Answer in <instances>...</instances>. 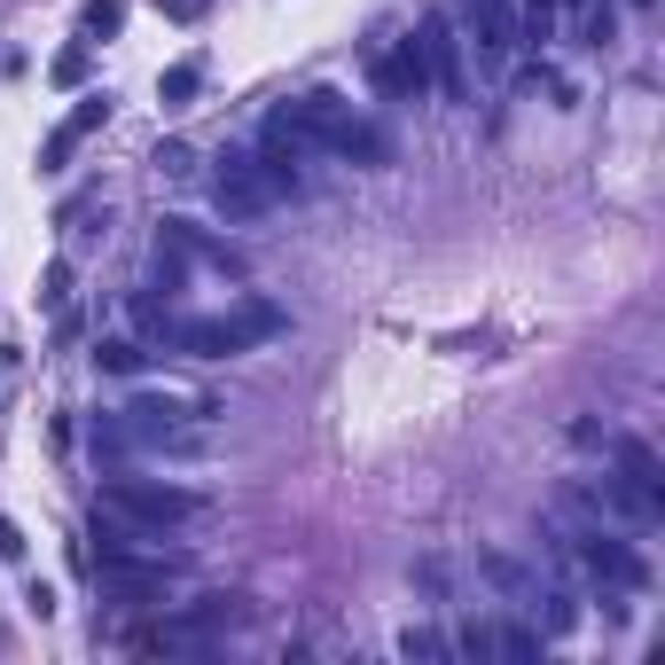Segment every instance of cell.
I'll use <instances>...</instances> for the list:
<instances>
[{
  "mask_svg": "<svg viewBox=\"0 0 665 665\" xmlns=\"http://www.w3.org/2000/svg\"><path fill=\"white\" fill-rule=\"evenodd\" d=\"M164 345L173 353H196V361H235V353H251L267 337H282L290 313L267 305V298H243V305H219V313H164Z\"/></svg>",
  "mask_w": 665,
  "mask_h": 665,
  "instance_id": "1",
  "label": "cell"
},
{
  "mask_svg": "<svg viewBox=\"0 0 665 665\" xmlns=\"http://www.w3.org/2000/svg\"><path fill=\"white\" fill-rule=\"evenodd\" d=\"M556 556H564V564H579V571L596 579V588H642V556L619 540V525L588 517L579 502H564V510H556Z\"/></svg>",
  "mask_w": 665,
  "mask_h": 665,
  "instance_id": "2",
  "label": "cell"
},
{
  "mask_svg": "<svg viewBox=\"0 0 665 665\" xmlns=\"http://www.w3.org/2000/svg\"><path fill=\"white\" fill-rule=\"evenodd\" d=\"M103 510H118L141 533H181V525H204L212 517L204 493L196 485H173V478H110L103 485Z\"/></svg>",
  "mask_w": 665,
  "mask_h": 665,
  "instance_id": "3",
  "label": "cell"
},
{
  "mask_svg": "<svg viewBox=\"0 0 665 665\" xmlns=\"http://www.w3.org/2000/svg\"><path fill=\"white\" fill-rule=\"evenodd\" d=\"M290 110H298V126L313 133V149H321V157H353V164H384V157H392V141H384V133H376L345 95H329V87L298 95Z\"/></svg>",
  "mask_w": 665,
  "mask_h": 665,
  "instance_id": "4",
  "label": "cell"
},
{
  "mask_svg": "<svg viewBox=\"0 0 665 665\" xmlns=\"http://www.w3.org/2000/svg\"><path fill=\"white\" fill-rule=\"evenodd\" d=\"M290 173H275L267 157H219V173H212V204L227 212V219H267V212H282L290 204Z\"/></svg>",
  "mask_w": 665,
  "mask_h": 665,
  "instance_id": "5",
  "label": "cell"
},
{
  "mask_svg": "<svg viewBox=\"0 0 665 665\" xmlns=\"http://www.w3.org/2000/svg\"><path fill=\"white\" fill-rule=\"evenodd\" d=\"M95 571V588L103 596H118V603H164V588L189 571L173 548H141V556H103V564H87Z\"/></svg>",
  "mask_w": 665,
  "mask_h": 665,
  "instance_id": "6",
  "label": "cell"
},
{
  "mask_svg": "<svg viewBox=\"0 0 665 665\" xmlns=\"http://www.w3.org/2000/svg\"><path fill=\"white\" fill-rule=\"evenodd\" d=\"M243 619V603H196V611H181V619H164V626H141L133 634V650H149V657H204L227 626Z\"/></svg>",
  "mask_w": 665,
  "mask_h": 665,
  "instance_id": "7",
  "label": "cell"
},
{
  "mask_svg": "<svg viewBox=\"0 0 665 665\" xmlns=\"http://www.w3.org/2000/svg\"><path fill=\"white\" fill-rule=\"evenodd\" d=\"M454 17H462V40L493 63V71H502L525 40H517V9H510V0H454Z\"/></svg>",
  "mask_w": 665,
  "mask_h": 665,
  "instance_id": "8",
  "label": "cell"
},
{
  "mask_svg": "<svg viewBox=\"0 0 665 665\" xmlns=\"http://www.w3.org/2000/svg\"><path fill=\"white\" fill-rule=\"evenodd\" d=\"M415 47H423L431 95L462 103V95H470V78H462V32H454V17H423V32H415Z\"/></svg>",
  "mask_w": 665,
  "mask_h": 665,
  "instance_id": "9",
  "label": "cell"
},
{
  "mask_svg": "<svg viewBox=\"0 0 665 665\" xmlns=\"http://www.w3.org/2000/svg\"><path fill=\"white\" fill-rule=\"evenodd\" d=\"M376 95H392V103H423L431 95V71H423V47H415V40H399L392 55H376Z\"/></svg>",
  "mask_w": 665,
  "mask_h": 665,
  "instance_id": "10",
  "label": "cell"
},
{
  "mask_svg": "<svg viewBox=\"0 0 665 665\" xmlns=\"http://www.w3.org/2000/svg\"><path fill=\"white\" fill-rule=\"evenodd\" d=\"M103 118H110V103H103V95H87V103H78V110H71V118H63V126L40 141V173H63V164L78 157V141H87Z\"/></svg>",
  "mask_w": 665,
  "mask_h": 665,
  "instance_id": "11",
  "label": "cell"
},
{
  "mask_svg": "<svg viewBox=\"0 0 665 665\" xmlns=\"http://www.w3.org/2000/svg\"><path fill=\"white\" fill-rule=\"evenodd\" d=\"M196 87H204V63H196V55H181L173 71L157 78V103H164V110H189V103H196Z\"/></svg>",
  "mask_w": 665,
  "mask_h": 665,
  "instance_id": "12",
  "label": "cell"
},
{
  "mask_svg": "<svg viewBox=\"0 0 665 665\" xmlns=\"http://www.w3.org/2000/svg\"><path fill=\"white\" fill-rule=\"evenodd\" d=\"M611 454H619V478H634V485H650V493H665V478H657V454H650L642 439H619Z\"/></svg>",
  "mask_w": 665,
  "mask_h": 665,
  "instance_id": "13",
  "label": "cell"
},
{
  "mask_svg": "<svg viewBox=\"0 0 665 665\" xmlns=\"http://www.w3.org/2000/svg\"><path fill=\"white\" fill-rule=\"evenodd\" d=\"M493 657L533 665V657H540V634H533V626H493Z\"/></svg>",
  "mask_w": 665,
  "mask_h": 665,
  "instance_id": "14",
  "label": "cell"
},
{
  "mask_svg": "<svg viewBox=\"0 0 665 665\" xmlns=\"http://www.w3.org/2000/svg\"><path fill=\"white\" fill-rule=\"evenodd\" d=\"M126 24V0H87V9H78V32H87V40H110Z\"/></svg>",
  "mask_w": 665,
  "mask_h": 665,
  "instance_id": "15",
  "label": "cell"
},
{
  "mask_svg": "<svg viewBox=\"0 0 665 665\" xmlns=\"http://www.w3.org/2000/svg\"><path fill=\"white\" fill-rule=\"evenodd\" d=\"M47 78H55V87H87V40H78V47H55Z\"/></svg>",
  "mask_w": 665,
  "mask_h": 665,
  "instance_id": "16",
  "label": "cell"
},
{
  "mask_svg": "<svg viewBox=\"0 0 665 665\" xmlns=\"http://www.w3.org/2000/svg\"><path fill=\"white\" fill-rule=\"evenodd\" d=\"M548 24H556V0H525V17H517V40H548Z\"/></svg>",
  "mask_w": 665,
  "mask_h": 665,
  "instance_id": "17",
  "label": "cell"
},
{
  "mask_svg": "<svg viewBox=\"0 0 665 665\" xmlns=\"http://www.w3.org/2000/svg\"><path fill=\"white\" fill-rule=\"evenodd\" d=\"M454 650L485 665V657H493V626H485V619H462V634H454Z\"/></svg>",
  "mask_w": 665,
  "mask_h": 665,
  "instance_id": "18",
  "label": "cell"
},
{
  "mask_svg": "<svg viewBox=\"0 0 665 665\" xmlns=\"http://www.w3.org/2000/svg\"><path fill=\"white\" fill-rule=\"evenodd\" d=\"M157 173H164V181L196 173V149H189V141H164V149H157Z\"/></svg>",
  "mask_w": 665,
  "mask_h": 665,
  "instance_id": "19",
  "label": "cell"
},
{
  "mask_svg": "<svg viewBox=\"0 0 665 665\" xmlns=\"http://www.w3.org/2000/svg\"><path fill=\"white\" fill-rule=\"evenodd\" d=\"M95 361H103L110 376H133V368H141V345H126V337H110V345H103Z\"/></svg>",
  "mask_w": 665,
  "mask_h": 665,
  "instance_id": "20",
  "label": "cell"
},
{
  "mask_svg": "<svg viewBox=\"0 0 665 665\" xmlns=\"http://www.w3.org/2000/svg\"><path fill=\"white\" fill-rule=\"evenodd\" d=\"M399 657H447V642H439L431 626H407V634H399Z\"/></svg>",
  "mask_w": 665,
  "mask_h": 665,
  "instance_id": "21",
  "label": "cell"
},
{
  "mask_svg": "<svg viewBox=\"0 0 665 665\" xmlns=\"http://www.w3.org/2000/svg\"><path fill=\"white\" fill-rule=\"evenodd\" d=\"M24 603H32V619H55V588H47V579H32Z\"/></svg>",
  "mask_w": 665,
  "mask_h": 665,
  "instance_id": "22",
  "label": "cell"
},
{
  "mask_svg": "<svg viewBox=\"0 0 665 665\" xmlns=\"http://www.w3.org/2000/svg\"><path fill=\"white\" fill-rule=\"evenodd\" d=\"M0 556H9V564H24V533H17V517H0Z\"/></svg>",
  "mask_w": 665,
  "mask_h": 665,
  "instance_id": "23",
  "label": "cell"
},
{
  "mask_svg": "<svg viewBox=\"0 0 665 665\" xmlns=\"http://www.w3.org/2000/svg\"><path fill=\"white\" fill-rule=\"evenodd\" d=\"M63 290H71V267H47V282H40V298H47V305H63Z\"/></svg>",
  "mask_w": 665,
  "mask_h": 665,
  "instance_id": "24",
  "label": "cell"
},
{
  "mask_svg": "<svg viewBox=\"0 0 665 665\" xmlns=\"http://www.w3.org/2000/svg\"><path fill=\"white\" fill-rule=\"evenodd\" d=\"M571 9H588V0H571Z\"/></svg>",
  "mask_w": 665,
  "mask_h": 665,
  "instance_id": "25",
  "label": "cell"
}]
</instances>
